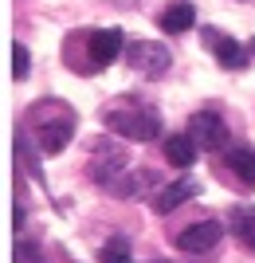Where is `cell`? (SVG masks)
<instances>
[{"label":"cell","instance_id":"obj_1","mask_svg":"<svg viewBox=\"0 0 255 263\" xmlns=\"http://www.w3.org/2000/svg\"><path fill=\"white\" fill-rule=\"evenodd\" d=\"M102 126L126 142H153L161 134V110L138 95H118L110 106H102Z\"/></svg>","mask_w":255,"mask_h":263},{"label":"cell","instance_id":"obj_2","mask_svg":"<svg viewBox=\"0 0 255 263\" xmlns=\"http://www.w3.org/2000/svg\"><path fill=\"white\" fill-rule=\"evenodd\" d=\"M32 118V134L35 142H40V149H44L47 157H55L67 149V142L75 138V110L63 106V102H40V106L28 114Z\"/></svg>","mask_w":255,"mask_h":263},{"label":"cell","instance_id":"obj_3","mask_svg":"<svg viewBox=\"0 0 255 263\" xmlns=\"http://www.w3.org/2000/svg\"><path fill=\"white\" fill-rule=\"evenodd\" d=\"M130 161L133 157H130V149L118 142V134H114V138H94L90 149H87V177L102 189H114L130 173Z\"/></svg>","mask_w":255,"mask_h":263},{"label":"cell","instance_id":"obj_4","mask_svg":"<svg viewBox=\"0 0 255 263\" xmlns=\"http://www.w3.org/2000/svg\"><path fill=\"white\" fill-rule=\"evenodd\" d=\"M83 40V59L75 63L79 75H99L126 51V35L122 28H94V32H79Z\"/></svg>","mask_w":255,"mask_h":263},{"label":"cell","instance_id":"obj_5","mask_svg":"<svg viewBox=\"0 0 255 263\" xmlns=\"http://www.w3.org/2000/svg\"><path fill=\"white\" fill-rule=\"evenodd\" d=\"M126 67L138 71L145 79H161L173 63V55H169L165 44H157V40H126Z\"/></svg>","mask_w":255,"mask_h":263},{"label":"cell","instance_id":"obj_6","mask_svg":"<svg viewBox=\"0 0 255 263\" xmlns=\"http://www.w3.org/2000/svg\"><path fill=\"white\" fill-rule=\"evenodd\" d=\"M200 40H204V47L216 55V63H220L224 71H244L247 59H251V47L236 44L232 35L220 32V28H200Z\"/></svg>","mask_w":255,"mask_h":263},{"label":"cell","instance_id":"obj_7","mask_svg":"<svg viewBox=\"0 0 255 263\" xmlns=\"http://www.w3.org/2000/svg\"><path fill=\"white\" fill-rule=\"evenodd\" d=\"M220 240H224V224L220 220H197V224H189L185 232L173 236V248L185 252V255H204V252H212Z\"/></svg>","mask_w":255,"mask_h":263},{"label":"cell","instance_id":"obj_8","mask_svg":"<svg viewBox=\"0 0 255 263\" xmlns=\"http://www.w3.org/2000/svg\"><path fill=\"white\" fill-rule=\"evenodd\" d=\"M185 130L192 134V142L200 145V149H212V154H220L224 145H228V122L216 114V110H197L189 118V126Z\"/></svg>","mask_w":255,"mask_h":263},{"label":"cell","instance_id":"obj_9","mask_svg":"<svg viewBox=\"0 0 255 263\" xmlns=\"http://www.w3.org/2000/svg\"><path fill=\"white\" fill-rule=\"evenodd\" d=\"M224 173L232 177L240 189H255V145H228L224 149Z\"/></svg>","mask_w":255,"mask_h":263},{"label":"cell","instance_id":"obj_10","mask_svg":"<svg viewBox=\"0 0 255 263\" xmlns=\"http://www.w3.org/2000/svg\"><path fill=\"white\" fill-rule=\"evenodd\" d=\"M200 193V181H192V177H181V181H173V185H165L161 193H153V200H149V209L157 212V216H169L173 209H181L185 200H192Z\"/></svg>","mask_w":255,"mask_h":263},{"label":"cell","instance_id":"obj_11","mask_svg":"<svg viewBox=\"0 0 255 263\" xmlns=\"http://www.w3.org/2000/svg\"><path fill=\"white\" fill-rule=\"evenodd\" d=\"M228 228L240 240V248L255 255V209L251 204H232L228 209Z\"/></svg>","mask_w":255,"mask_h":263},{"label":"cell","instance_id":"obj_12","mask_svg":"<svg viewBox=\"0 0 255 263\" xmlns=\"http://www.w3.org/2000/svg\"><path fill=\"white\" fill-rule=\"evenodd\" d=\"M157 24H161L165 35H185L192 24H197V8H192L189 0H177V4H169V8L157 16Z\"/></svg>","mask_w":255,"mask_h":263},{"label":"cell","instance_id":"obj_13","mask_svg":"<svg viewBox=\"0 0 255 263\" xmlns=\"http://www.w3.org/2000/svg\"><path fill=\"white\" fill-rule=\"evenodd\" d=\"M161 149H165V161L169 165H177V169H189L192 161H197V149L200 145L192 142V134H169L165 142H161Z\"/></svg>","mask_w":255,"mask_h":263},{"label":"cell","instance_id":"obj_14","mask_svg":"<svg viewBox=\"0 0 255 263\" xmlns=\"http://www.w3.org/2000/svg\"><path fill=\"white\" fill-rule=\"evenodd\" d=\"M153 185V173H126L118 185L110 189V197H122V200H133V197H142L145 189Z\"/></svg>","mask_w":255,"mask_h":263},{"label":"cell","instance_id":"obj_15","mask_svg":"<svg viewBox=\"0 0 255 263\" xmlns=\"http://www.w3.org/2000/svg\"><path fill=\"white\" fill-rule=\"evenodd\" d=\"M99 263H133V248L126 236H110L99 248Z\"/></svg>","mask_w":255,"mask_h":263},{"label":"cell","instance_id":"obj_16","mask_svg":"<svg viewBox=\"0 0 255 263\" xmlns=\"http://www.w3.org/2000/svg\"><path fill=\"white\" fill-rule=\"evenodd\" d=\"M28 71H32L28 47H24L20 40H16V44H12V79H16V83H24V79H28Z\"/></svg>","mask_w":255,"mask_h":263},{"label":"cell","instance_id":"obj_17","mask_svg":"<svg viewBox=\"0 0 255 263\" xmlns=\"http://www.w3.org/2000/svg\"><path fill=\"white\" fill-rule=\"evenodd\" d=\"M118 4H122V8H133V0H118Z\"/></svg>","mask_w":255,"mask_h":263},{"label":"cell","instance_id":"obj_18","mask_svg":"<svg viewBox=\"0 0 255 263\" xmlns=\"http://www.w3.org/2000/svg\"><path fill=\"white\" fill-rule=\"evenodd\" d=\"M247 47H251V55H255V35H251V44H247Z\"/></svg>","mask_w":255,"mask_h":263}]
</instances>
